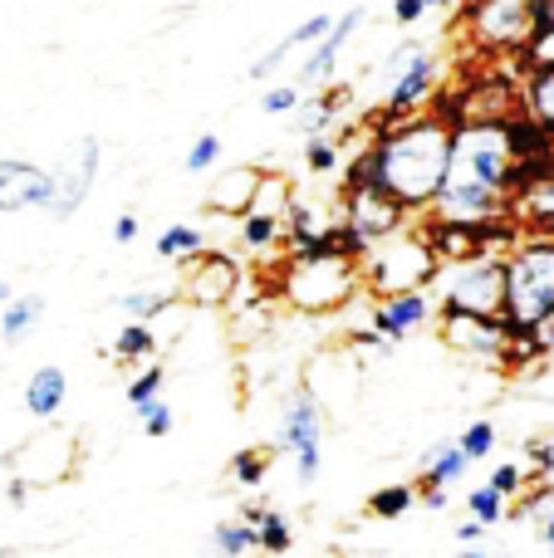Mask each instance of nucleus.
I'll list each match as a JSON object with an SVG mask.
<instances>
[{"label":"nucleus","instance_id":"obj_21","mask_svg":"<svg viewBox=\"0 0 554 558\" xmlns=\"http://www.w3.org/2000/svg\"><path fill=\"white\" fill-rule=\"evenodd\" d=\"M334 20H339V15H329V10H324V15H310V20H304V25H294L290 35H285V39H275V45L265 49L261 59H255V64H251V78H270L275 69H280L290 54H300V49H314V45H320V39L334 29Z\"/></svg>","mask_w":554,"mask_h":558},{"label":"nucleus","instance_id":"obj_45","mask_svg":"<svg viewBox=\"0 0 554 558\" xmlns=\"http://www.w3.org/2000/svg\"><path fill=\"white\" fill-rule=\"evenodd\" d=\"M137 231H143V226H137V216H133V211H123V216L113 221V241H118V245H133V241H137Z\"/></svg>","mask_w":554,"mask_h":558},{"label":"nucleus","instance_id":"obj_9","mask_svg":"<svg viewBox=\"0 0 554 558\" xmlns=\"http://www.w3.org/2000/svg\"><path fill=\"white\" fill-rule=\"evenodd\" d=\"M275 446L294 456V475H300V485L310 490L324 465V412L310 387L290 392V402H285V412H280V441Z\"/></svg>","mask_w":554,"mask_h":558},{"label":"nucleus","instance_id":"obj_26","mask_svg":"<svg viewBox=\"0 0 554 558\" xmlns=\"http://www.w3.org/2000/svg\"><path fill=\"white\" fill-rule=\"evenodd\" d=\"M236 226H241V245H245V251H251V255H261V260H265V255H275V260H285V221H280V216L245 211Z\"/></svg>","mask_w":554,"mask_h":558},{"label":"nucleus","instance_id":"obj_14","mask_svg":"<svg viewBox=\"0 0 554 558\" xmlns=\"http://www.w3.org/2000/svg\"><path fill=\"white\" fill-rule=\"evenodd\" d=\"M442 314V299L437 289H408V294H388V299H373L369 308V324L378 328L388 343H402V338H412L418 328L437 324Z\"/></svg>","mask_w":554,"mask_h":558},{"label":"nucleus","instance_id":"obj_47","mask_svg":"<svg viewBox=\"0 0 554 558\" xmlns=\"http://www.w3.org/2000/svg\"><path fill=\"white\" fill-rule=\"evenodd\" d=\"M457 539H461V544L486 539V524H481V520H461V524H457Z\"/></svg>","mask_w":554,"mask_h":558},{"label":"nucleus","instance_id":"obj_7","mask_svg":"<svg viewBox=\"0 0 554 558\" xmlns=\"http://www.w3.org/2000/svg\"><path fill=\"white\" fill-rule=\"evenodd\" d=\"M442 308L461 314H506V255H471L447 260L437 275Z\"/></svg>","mask_w":554,"mask_h":558},{"label":"nucleus","instance_id":"obj_17","mask_svg":"<svg viewBox=\"0 0 554 558\" xmlns=\"http://www.w3.org/2000/svg\"><path fill=\"white\" fill-rule=\"evenodd\" d=\"M74 461H79V446H74V436L59 432V426L29 436V441L15 451V465H20V475H25L29 485L64 481V475H74Z\"/></svg>","mask_w":554,"mask_h":558},{"label":"nucleus","instance_id":"obj_44","mask_svg":"<svg viewBox=\"0 0 554 558\" xmlns=\"http://www.w3.org/2000/svg\"><path fill=\"white\" fill-rule=\"evenodd\" d=\"M526 456H530V475H554V441H526Z\"/></svg>","mask_w":554,"mask_h":558},{"label":"nucleus","instance_id":"obj_46","mask_svg":"<svg viewBox=\"0 0 554 558\" xmlns=\"http://www.w3.org/2000/svg\"><path fill=\"white\" fill-rule=\"evenodd\" d=\"M427 510H447V485H418Z\"/></svg>","mask_w":554,"mask_h":558},{"label":"nucleus","instance_id":"obj_10","mask_svg":"<svg viewBox=\"0 0 554 558\" xmlns=\"http://www.w3.org/2000/svg\"><path fill=\"white\" fill-rule=\"evenodd\" d=\"M437 333L451 353H467V357L501 363V367H506L510 343H516V328L506 324V314H461V308H442Z\"/></svg>","mask_w":554,"mask_h":558},{"label":"nucleus","instance_id":"obj_12","mask_svg":"<svg viewBox=\"0 0 554 558\" xmlns=\"http://www.w3.org/2000/svg\"><path fill=\"white\" fill-rule=\"evenodd\" d=\"M49 172H55V202H49V216H55V221H69V216L88 202L98 172H104V143H98L94 133L79 137V143L64 147V157H59Z\"/></svg>","mask_w":554,"mask_h":558},{"label":"nucleus","instance_id":"obj_2","mask_svg":"<svg viewBox=\"0 0 554 558\" xmlns=\"http://www.w3.org/2000/svg\"><path fill=\"white\" fill-rule=\"evenodd\" d=\"M516 182H520V153L516 137H510V118H467V123H457L447 186H442L437 206L427 216L461 226L516 221V211H510Z\"/></svg>","mask_w":554,"mask_h":558},{"label":"nucleus","instance_id":"obj_54","mask_svg":"<svg viewBox=\"0 0 554 558\" xmlns=\"http://www.w3.org/2000/svg\"><path fill=\"white\" fill-rule=\"evenodd\" d=\"M427 5L432 10H447V5H457V0H427Z\"/></svg>","mask_w":554,"mask_h":558},{"label":"nucleus","instance_id":"obj_30","mask_svg":"<svg viewBox=\"0 0 554 558\" xmlns=\"http://www.w3.org/2000/svg\"><path fill=\"white\" fill-rule=\"evenodd\" d=\"M275 451H280V446H245V451H236L231 461H226V475H231L241 490H265Z\"/></svg>","mask_w":554,"mask_h":558},{"label":"nucleus","instance_id":"obj_8","mask_svg":"<svg viewBox=\"0 0 554 558\" xmlns=\"http://www.w3.org/2000/svg\"><path fill=\"white\" fill-rule=\"evenodd\" d=\"M535 29V0H471L467 5V35L486 54H520Z\"/></svg>","mask_w":554,"mask_h":558},{"label":"nucleus","instance_id":"obj_53","mask_svg":"<svg viewBox=\"0 0 554 558\" xmlns=\"http://www.w3.org/2000/svg\"><path fill=\"white\" fill-rule=\"evenodd\" d=\"M461 558H496V554H486V549H461Z\"/></svg>","mask_w":554,"mask_h":558},{"label":"nucleus","instance_id":"obj_3","mask_svg":"<svg viewBox=\"0 0 554 558\" xmlns=\"http://www.w3.org/2000/svg\"><path fill=\"white\" fill-rule=\"evenodd\" d=\"M275 294L294 314H334V308L353 304L359 294H369L363 289V260L334 251V245L285 255L275 265Z\"/></svg>","mask_w":554,"mask_h":558},{"label":"nucleus","instance_id":"obj_39","mask_svg":"<svg viewBox=\"0 0 554 558\" xmlns=\"http://www.w3.org/2000/svg\"><path fill=\"white\" fill-rule=\"evenodd\" d=\"M300 104H304V88H300V84H270V88H265V94H261V108H265V113H270V118L294 113V108H300Z\"/></svg>","mask_w":554,"mask_h":558},{"label":"nucleus","instance_id":"obj_4","mask_svg":"<svg viewBox=\"0 0 554 558\" xmlns=\"http://www.w3.org/2000/svg\"><path fill=\"white\" fill-rule=\"evenodd\" d=\"M506 324L540 333L554 324V235L520 231L506 251Z\"/></svg>","mask_w":554,"mask_h":558},{"label":"nucleus","instance_id":"obj_15","mask_svg":"<svg viewBox=\"0 0 554 558\" xmlns=\"http://www.w3.org/2000/svg\"><path fill=\"white\" fill-rule=\"evenodd\" d=\"M55 202V172L29 157H0V216L49 211Z\"/></svg>","mask_w":554,"mask_h":558},{"label":"nucleus","instance_id":"obj_24","mask_svg":"<svg viewBox=\"0 0 554 558\" xmlns=\"http://www.w3.org/2000/svg\"><path fill=\"white\" fill-rule=\"evenodd\" d=\"M520 113L535 118L554 137V69H526L520 74Z\"/></svg>","mask_w":554,"mask_h":558},{"label":"nucleus","instance_id":"obj_35","mask_svg":"<svg viewBox=\"0 0 554 558\" xmlns=\"http://www.w3.org/2000/svg\"><path fill=\"white\" fill-rule=\"evenodd\" d=\"M506 505H510V500L496 490V485H481V490H471V495H467V510H471V520H481V524H486V530H496V524L510 514Z\"/></svg>","mask_w":554,"mask_h":558},{"label":"nucleus","instance_id":"obj_16","mask_svg":"<svg viewBox=\"0 0 554 558\" xmlns=\"http://www.w3.org/2000/svg\"><path fill=\"white\" fill-rule=\"evenodd\" d=\"M510 211H516L520 231L554 235V153L535 157V162H520V182H516Z\"/></svg>","mask_w":554,"mask_h":558},{"label":"nucleus","instance_id":"obj_48","mask_svg":"<svg viewBox=\"0 0 554 558\" xmlns=\"http://www.w3.org/2000/svg\"><path fill=\"white\" fill-rule=\"evenodd\" d=\"M535 524H540V544H545V554L554 558V510H545Z\"/></svg>","mask_w":554,"mask_h":558},{"label":"nucleus","instance_id":"obj_38","mask_svg":"<svg viewBox=\"0 0 554 558\" xmlns=\"http://www.w3.org/2000/svg\"><path fill=\"white\" fill-rule=\"evenodd\" d=\"M461 446H467V456L471 461H486L491 451H496V441H501V432H496V422H471L467 432L457 436Z\"/></svg>","mask_w":554,"mask_h":558},{"label":"nucleus","instance_id":"obj_37","mask_svg":"<svg viewBox=\"0 0 554 558\" xmlns=\"http://www.w3.org/2000/svg\"><path fill=\"white\" fill-rule=\"evenodd\" d=\"M520 69H554V25H540L520 49Z\"/></svg>","mask_w":554,"mask_h":558},{"label":"nucleus","instance_id":"obj_13","mask_svg":"<svg viewBox=\"0 0 554 558\" xmlns=\"http://www.w3.org/2000/svg\"><path fill=\"white\" fill-rule=\"evenodd\" d=\"M245 284V270L231 260L226 251H202L196 260H186V275H182V304L192 308H231L236 294Z\"/></svg>","mask_w":554,"mask_h":558},{"label":"nucleus","instance_id":"obj_34","mask_svg":"<svg viewBox=\"0 0 554 558\" xmlns=\"http://www.w3.org/2000/svg\"><path fill=\"white\" fill-rule=\"evenodd\" d=\"M162 383H167V367L157 363H143V373L133 377V383H128V407H133V412H143L147 402H157V397H162Z\"/></svg>","mask_w":554,"mask_h":558},{"label":"nucleus","instance_id":"obj_31","mask_svg":"<svg viewBox=\"0 0 554 558\" xmlns=\"http://www.w3.org/2000/svg\"><path fill=\"white\" fill-rule=\"evenodd\" d=\"M157 333H153V324H143V318H128L123 328H118V338H113V363H153V353H157Z\"/></svg>","mask_w":554,"mask_h":558},{"label":"nucleus","instance_id":"obj_20","mask_svg":"<svg viewBox=\"0 0 554 558\" xmlns=\"http://www.w3.org/2000/svg\"><path fill=\"white\" fill-rule=\"evenodd\" d=\"M349 108V88L344 84H324V88H310L304 104L294 108V133L300 137H329L339 128V113Z\"/></svg>","mask_w":554,"mask_h":558},{"label":"nucleus","instance_id":"obj_25","mask_svg":"<svg viewBox=\"0 0 554 558\" xmlns=\"http://www.w3.org/2000/svg\"><path fill=\"white\" fill-rule=\"evenodd\" d=\"M177 304H182V284H147V289H128V294H118V308H123L128 318H143V324L172 314Z\"/></svg>","mask_w":554,"mask_h":558},{"label":"nucleus","instance_id":"obj_49","mask_svg":"<svg viewBox=\"0 0 554 558\" xmlns=\"http://www.w3.org/2000/svg\"><path fill=\"white\" fill-rule=\"evenodd\" d=\"M25 495H29V481H25V475H15V481L5 485V500L10 505H25Z\"/></svg>","mask_w":554,"mask_h":558},{"label":"nucleus","instance_id":"obj_32","mask_svg":"<svg viewBox=\"0 0 554 558\" xmlns=\"http://www.w3.org/2000/svg\"><path fill=\"white\" fill-rule=\"evenodd\" d=\"M349 167V153H344L339 137H304V172L310 177H344Z\"/></svg>","mask_w":554,"mask_h":558},{"label":"nucleus","instance_id":"obj_55","mask_svg":"<svg viewBox=\"0 0 554 558\" xmlns=\"http://www.w3.org/2000/svg\"><path fill=\"white\" fill-rule=\"evenodd\" d=\"M0 558H20V549H0Z\"/></svg>","mask_w":554,"mask_h":558},{"label":"nucleus","instance_id":"obj_1","mask_svg":"<svg viewBox=\"0 0 554 558\" xmlns=\"http://www.w3.org/2000/svg\"><path fill=\"white\" fill-rule=\"evenodd\" d=\"M451 143H457V123L442 118L437 108L393 118V123H373V143L359 157H349L344 186L373 182L388 196H398L412 216H427L437 206L442 186H447Z\"/></svg>","mask_w":554,"mask_h":558},{"label":"nucleus","instance_id":"obj_43","mask_svg":"<svg viewBox=\"0 0 554 558\" xmlns=\"http://www.w3.org/2000/svg\"><path fill=\"white\" fill-rule=\"evenodd\" d=\"M427 0H393V25L398 29H412V25H422V15H427Z\"/></svg>","mask_w":554,"mask_h":558},{"label":"nucleus","instance_id":"obj_42","mask_svg":"<svg viewBox=\"0 0 554 558\" xmlns=\"http://www.w3.org/2000/svg\"><path fill=\"white\" fill-rule=\"evenodd\" d=\"M137 422H143V432L147 436H172V426H177V412H172V402H147L143 412H137Z\"/></svg>","mask_w":554,"mask_h":558},{"label":"nucleus","instance_id":"obj_50","mask_svg":"<svg viewBox=\"0 0 554 558\" xmlns=\"http://www.w3.org/2000/svg\"><path fill=\"white\" fill-rule=\"evenodd\" d=\"M265 514H270V510H265V505H255V500H251V505H241V520H245V524H255V530L265 524Z\"/></svg>","mask_w":554,"mask_h":558},{"label":"nucleus","instance_id":"obj_6","mask_svg":"<svg viewBox=\"0 0 554 558\" xmlns=\"http://www.w3.org/2000/svg\"><path fill=\"white\" fill-rule=\"evenodd\" d=\"M383 94L373 123H393V118L427 113L442 98V59L432 54L422 39H402L388 59H383Z\"/></svg>","mask_w":554,"mask_h":558},{"label":"nucleus","instance_id":"obj_33","mask_svg":"<svg viewBox=\"0 0 554 558\" xmlns=\"http://www.w3.org/2000/svg\"><path fill=\"white\" fill-rule=\"evenodd\" d=\"M412 505H418V485H383V490L369 495L363 510H369L373 520H402Z\"/></svg>","mask_w":554,"mask_h":558},{"label":"nucleus","instance_id":"obj_27","mask_svg":"<svg viewBox=\"0 0 554 558\" xmlns=\"http://www.w3.org/2000/svg\"><path fill=\"white\" fill-rule=\"evenodd\" d=\"M251 554H261V530L255 524H245L241 514L212 524V549H206V558H251Z\"/></svg>","mask_w":554,"mask_h":558},{"label":"nucleus","instance_id":"obj_5","mask_svg":"<svg viewBox=\"0 0 554 558\" xmlns=\"http://www.w3.org/2000/svg\"><path fill=\"white\" fill-rule=\"evenodd\" d=\"M442 275V255L432 245V235L422 231V221H412L408 231L378 241L363 255V289L373 299L388 294H408V289H437Z\"/></svg>","mask_w":554,"mask_h":558},{"label":"nucleus","instance_id":"obj_36","mask_svg":"<svg viewBox=\"0 0 554 558\" xmlns=\"http://www.w3.org/2000/svg\"><path fill=\"white\" fill-rule=\"evenodd\" d=\"M290 549H294L290 520H285L280 510H270V514H265V524H261V554H265V558H285Z\"/></svg>","mask_w":554,"mask_h":558},{"label":"nucleus","instance_id":"obj_28","mask_svg":"<svg viewBox=\"0 0 554 558\" xmlns=\"http://www.w3.org/2000/svg\"><path fill=\"white\" fill-rule=\"evenodd\" d=\"M39 314H45V294H15L5 308H0V338H5L10 348L25 343V338L35 333Z\"/></svg>","mask_w":554,"mask_h":558},{"label":"nucleus","instance_id":"obj_29","mask_svg":"<svg viewBox=\"0 0 554 558\" xmlns=\"http://www.w3.org/2000/svg\"><path fill=\"white\" fill-rule=\"evenodd\" d=\"M202 251H212V245H206L202 226H192V221H177V226H167V231L157 235V255H162L167 265H186V260H196Z\"/></svg>","mask_w":554,"mask_h":558},{"label":"nucleus","instance_id":"obj_51","mask_svg":"<svg viewBox=\"0 0 554 558\" xmlns=\"http://www.w3.org/2000/svg\"><path fill=\"white\" fill-rule=\"evenodd\" d=\"M535 20L540 25H554V0H535Z\"/></svg>","mask_w":554,"mask_h":558},{"label":"nucleus","instance_id":"obj_11","mask_svg":"<svg viewBox=\"0 0 554 558\" xmlns=\"http://www.w3.org/2000/svg\"><path fill=\"white\" fill-rule=\"evenodd\" d=\"M412 221H418V216H412L398 196L383 192V186H373V182L344 186V226H349L359 241H369V251L378 241H388V235L408 231Z\"/></svg>","mask_w":554,"mask_h":558},{"label":"nucleus","instance_id":"obj_52","mask_svg":"<svg viewBox=\"0 0 554 558\" xmlns=\"http://www.w3.org/2000/svg\"><path fill=\"white\" fill-rule=\"evenodd\" d=\"M10 299H15V294H10V284H5V279H0V308H5Z\"/></svg>","mask_w":554,"mask_h":558},{"label":"nucleus","instance_id":"obj_23","mask_svg":"<svg viewBox=\"0 0 554 558\" xmlns=\"http://www.w3.org/2000/svg\"><path fill=\"white\" fill-rule=\"evenodd\" d=\"M467 465H477L467 456V446L461 441H442V446H432L427 456H422V471H418V485H457L461 475H467Z\"/></svg>","mask_w":554,"mask_h":558},{"label":"nucleus","instance_id":"obj_40","mask_svg":"<svg viewBox=\"0 0 554 558\" xmlns=\"http://www.w3.org/2000/svg\"><path fill=\"white\" fill-rule=\"evenodd\" d=\"M486 485H496L506 500H520V495H526V485H530V471H526V465H516V461H506V465H496V471H491Z\"/></svg>","mask_w":554,"mask_h":558},{"label":"nucleus","instance_id":"obj_22","mask_svg":"<svg viewBox=\"0 0 554 558\" xmlns=\"http://www.w3.org/2000/svg\"><path fill=\"white\" fill-rule=\"evenodd\" d=\"M64 397H69L64 367L45 363V367H35V373H29V383H25V412L29 416H39V422H55L59 407H64Z\"/></svg>","mask_w":554,"mask_h":558},{"label":"nucleus","instance_id":"obj_41","mask_svg":"<svg viewBox=\"0 0 554 558\" xmlns=\"http://www.w3.org/2000/svg\"><path fill=\"white\" fill-rule=\"evenodd\" d=\"M221 162V137L216 133H202L192 147H186V172H212Z\"/></svg>","mask_w":554,"mask_h":558},{"label":"nucleus","instance_id":"obj_19","mask_svg":"<svg viewBox=\"0 0 554 558\" xmlns=\"http://www.w3.org/2000/svg\"><path fill=\"white\" fill-rule=\"evenodd\" d=\"M261 177H265V167H255V162L251 167H226V172L212 182V192H206V211L226 216V221H241V216L255 206Z\"/></svg>","mask_w":554,"mask_h":558},{"label":"nucleus","instance_id":"obj_18","mask_svg":"<svg viewBox=\"0 0 554 558\" xmlns=\"http://www.w3.org/2000/svg\"><path fill=\"white\" fill-rule=\"evenodd\" d=\"M369 20V10L363 5H353V10H344L339 20H334V29L320 39L314 49H304V64H300V74H294V84L310 94V88H324V84H334V69H339V59H344V49L353 45V35H359V25Z\"/></svg>","mask_w":554,"mask_h":558}]
</instances>
